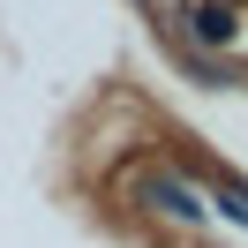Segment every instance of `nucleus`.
I'll list each match as a JSON object with an SVG mask.
<instances>
[{"label": "nucleus", "instance_id": "nucleus-1", "mask_svg": "<svg viewBox=\"0 0 248 248\" xmlns=\"http://www.w3.org/2000/svg\"><path fill=\"white\" fill-rule=\"evenodd\" d=\"M143 196H151L158 211H173V218H181V226H203V203L188 196V188L173 181V173H151V181H143Z\"/></svg>", "mask_w": 248, "mask_h": 248}, {"label": "nucleus", "instance_id": "nucleus-2", "mask_svg": "<svg viewBox=\"0 0 248 248\" xmlns=\"http://www.w3.org/2000/svg\"><path fill=\"white\" fill-rule=\"evenodd\" d=\"M196 38H218V46H226V38H233V16H226V8H196Z\"/></svg>", "mask_w": 248, "mask_h": 248}]
</instances>
